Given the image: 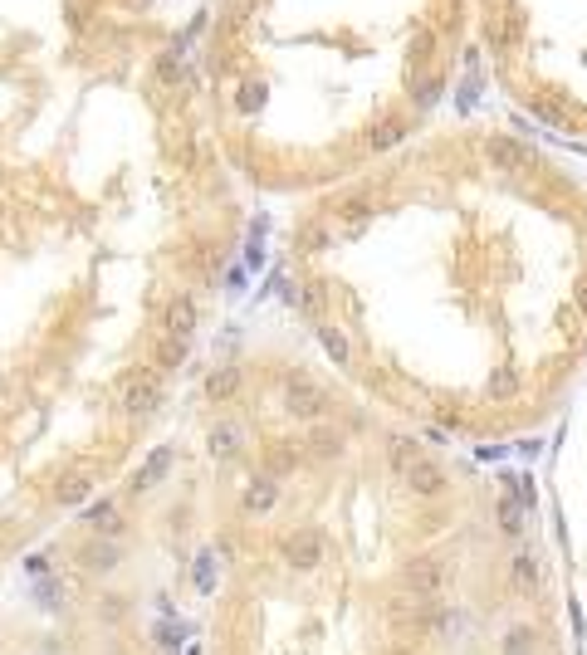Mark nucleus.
Here are the masks:
<instances>
[{"label":"nucleus","mask_w":587,"mask_h":655,"mask_svg":"<svg viewBox=\"0 0 587 655\" xmlns=\"http://www.w3.org/2000/svg\"><path fill=\"white\" fill-rule=\"evenodd\" d=\"M162 328H166V337H186L196 333V303H191L186 294H176L172 303H166V313H162Z\"/></svg>","instance_id":"9d476101"},{"label":"nucleus","mask_w":587,"mask_h":655,"mask_svg":"<svg viewBox=\"0 0 587 655\" xmlns=\"http://www.w3.org/2000/svg\"><path fill=\"white\" fill-rule=\"evenodd\" d=\"M241 382H245V372L235 367V362H225V367H215L211 377H206V396L215 406H225V402H235V392H241Z\"/></svg>","instance_id":"9b49d317"},{"label":"nucleus","mask_w":587,"mask_h":655,"mask_svg":"<svg viewBox=\"0 0 587 655\" xmlns=\"http://www.w3.org/2000/svg\"><path fill=\"white\" fill-rule=\"evenodd\" d=\"M274 504H279V479H274V475H255V479L245 484L241 514H270Z\"/></svg>","instance_id":"1a4fd4ad"},{"label":"nucleus","mask_w":587,"mask_h":655,"mask_svg":"<svg viewBox=\"0 0 587 655\" xmlns=\"http://www.w3.org/2000/svg\"><path fill=\"white\" fill-rule=\"evenodd\" d=\"M172 465H176V445H157V451H152V455L133 470V479H128V494H152L166 475H172Z\"/></svg>","instance_id":"423d86ee"},{"label":"nucleus","mask_w":587,"mask_h":655,"mask_svg":"<svg viewBox=\"0 0 587 655\" xmlns=\"http://www.w3.org/2000/svg\"><path fill=\"white\" fill-rule=\"evenodd\" d=\"M176 646H182V626H157V650L172 655Z\"/></svg>","instance_id":"bb28decb"},{"label":"nucleus","mask_w":587,"mask_h":655,"mask_svg":"<svg viewBox=\"0 0 587 655\" xmlns=\"http://www.w3.org/2000/svg\"><path fill=\"white\" fill-rule=\"evenodd\" d=\"M74 563H79V573H89V577H113L118 567H123V538H89L74 553Z\"/></svg>","instance_id":"7ed1b4c3"},{"label":"nucleus","mask_w":587,"mask_h":655,"mask_svg":"<svg viewBox=\"0 0 587 655\" xmlns=\"http://www.w3.org/2000/svg\"><path fill=\"white\" fill-rule=\"evenodd\" d=\"M182 357H186V343H182V337H166V343L157 347V367H162V372H176V367H182Z\"/></svg>","instance_id":"4be33fe9"},{"label":"nucleus","mask_w":587,"mask_h":655,"mask_svg":"<svg viewBox=\"0 0 587 655\" xmlns=\"http://www.w3.org/2000/svg\"><path fill=\"white\" fill-rule=\"evenodd\" d=\"M485 157L499 166V172H524V166H529V152H524L514 138H489V142H485Z\"/></svg>","instance_id":"f8f14e48"},{"label":"nucleus","mask_w":587,"mask_h":655,"mask_svg":"<svg viewBox=\"0 0 587 655\" xmlns=\"http://www.w3.org/2000/svg\"><path fill=\"white\" fill-rule=\"evenodd\" d=\"M206 451H211V460H235L245 451V426L241 421H215L206 431Z\"/></svg>","instance_id":"0eeeda50"},{"label":"nucleus","mask_w":587,"mask_h":655,"mask_svg":"<svg viewBox=\"0 0 587 655\" xmlns=\"http://www.w3.org/2000/svg\"><path fill=\"white\" fill-rule=\"evenodd\" d=\"M573 299H578V309H582V313H587V274H582V279H578V294H573Z\"/></svg>","instance_id":"72a5a7b5"},{"label":"nucleus","mask_w":587,"mask_h":655,"mask_svg":"<svg viewBox=\"0 0 587 655\" xmlns=\"http://www.w3.org/2000/svg\"><path fill=\"white\" fill-rule=\"evenodd\" d=\"M123 616V597H103V622H118Z\"/></svg>","instance_id":"7c9ffc66"},{"label":"nucleus","mask_w":587,"mask_h":655,"mask_svg":"<svg viewBox=\"0 0 587 655\" xmlns=\"http://www.w3.org/2000/svg\"><path fill=\"white\" fill-rule=\"evenodd\" d=\"M450 577H455V567L436 553H421L402 567V587L412 592V597H440V592L450 587Z\"/></svg>","instance_id":"f257e3e1"},{"label":"nucleus","mask_w":587,"mask_h":655,"mask_svg":"<svg viewBox=\"0 0 587 655\" xmlns=\"http://www.w3.org/2000/svg\"><path fill=\"white\" fill-rule=\"evenodd\" d=\"M514 392H519V372H514V367H495V372H489V396H495V402H509Z\"/></svg>","instance_id":"a211bd4d"},{"label":"nucleus","mask_w":587,"mask_h":655,"mask_svg":"<svg viewBox=\"0 0 587 655\" xmlns=\"http://www.w3.org/2000/svg\"><path fill=\"white\" fill-rule=\"evenodd\" d=\"M538 650V631L534 626H514L505 636V655H534Z\"/></svg>","instance_id":"6ab92c4d"},{"label":"nucleus","mask_w":587,"mask_h":655,"mask_svg":"<svg viewBox=\"0 0 587 655\" xmlns=\"http://www.w3.org/2000/svg\"><path fill=\"white\" fill-rule=\"evenodd\" d=\"M499 528H505L509 538H519V533H524V504L509 499V494H499Z\"/></svg>","instance_id":"f3484780"},{"label":"nucleus","mask_w":587,"mask_h":655,"mask_svg":"<svg viewBox=\"0 0 587 655\" xmlns=\"http://www.w3.org/2000/svg\"><path fill=\"white\" fill-rule=\"evenodd\" d=\"M323 347L333 353V362H338V367H343L347 357H353V353H347V337L338 333V328H323Z\"/></svg>","instance_id":"393cba45"},{"label":"nucleus","mask_w":587,"mask_h":655,"mask_svg":"<svg viewBox=\"0 0 587 655\" xmlns=\"http://www.w3.org/2000/svg\"><path fill=\"white\" fill-rule=\"evenodd\" d=\"M509 484H514L509 499H519L524 508H534V484H529V479H509Z\"/></svg>","instance_id":"cd10ccee"},{"label":"nucleus","mask_w":587,"mask_h":655,"mask_svg":"<svg viewBox=\"0 0 587 655\" xmlns=\"http://www.w3.org/2000/svg\"><path fill=\"white\" fill-rule=\"evenodd\" d=\"M284 411H289L294 421H323L328 416V392L308 377V372H289V382H284Z\"/></svg>","instance_id":"f03ea898"},{"label":"nucleus","mask_w":587,"mask_h":655,"mask_svg":"<svg viewBox=\"0 0 587 655\" xmlns=\"http://www.w3.org/2000/svg\"><path fill=\"white\" fill-rule=\"evenodd\" d=\"M196 563H201V567H196V582H201V592H211V553H201Z\"/></svg>","instance_id":"c85d7f7f"},{"label":"nucleus","mask_w":587,"mask_h":655,"mask_svg":"<svg viewBox=\"0 0 587 655\" xmlns=\"http://www.w3.org/2000/svg\"><path fill=\"white\" fill-rule=\"evenodd\" d=\"M157 406H162V386L152 382V377H137V382L123 392V406H118V411H123V416H152Z\"/></svg>","instance_id":"6e6552de"},{"label":"nucleus","mask_w":587,"mask_h":655,"mask_svg":"<svg viewBox=\"0 0 587 655\" xmlns=\"http://www.w3.org/2000/svg\"><path fill=\"white\" fill-rule=\"evenodd\" d=\"M93 494V479L89 475H64L54 484V504H64V508H74V504H83Z\"/></svg>","instance_id":"4468645a"},{"label":"nucleus","mask_w":587,"mask_h":655,"mask_svg":"<svg viewBox=\"0 0 587 655\" xmlns=\"http://www.w3.org/2000/svg\"><path fill=\"white\" fill-rule=\"evenodd\" d=\"M402 479H406V489L416 494V499H440V494L450 489V479H446V470L436 465L431 455H416L412 465L402 470Z\"/></svg>","instance_id":"39448f33"},{"label":"nucleus","mask_w":587,"mask_h":655,"mask_svg":"<svg viewBox=\"0 0 587 655\" xmlns=\"http://www.w3.org/2000/svg\"><path fill=\"white\" fill-rule=\"evenodd\" d=\"M367 138H373V147H392V142H402V118L397 113L377 118V128L367 132Z\"/></svg>","instance_id":"412c9836"},{"label":"nucleus","mask_w":587,"mask_h":655,"mask_svg":"<svg viewBox=\"0 0 587 655\" xmlns=\"http://www.w3.org/2000/svg\"><path fill=\"white\" fill-rule=\"evenodd\" d=\"M323 557H328V548H323L318 528H298L284 538V563H289L294 573H314V567H323Z\"/></svg>","instance_id":"20e7f679"},{"label":"nucleus","mask_w":587,"mask_h":655,"mask_svg":"<svg viewBox=\"0 0 587 655\" xmlns=\"http://www.w3.org/2000/svg\"><path fill=\"white\" fill-rule=\"evenodd\" d=\"M157 79L162 83H182L186 79V54H176V50L157 54Z\"/></svg>","instance_id":"aec40b11"},{"label":"nucleus","mask_w":587,"mask_h":655,"mask_svg":"<svg viewBox=\"0 0 587 655\" xmlns=\"http://www.w3.org/2000/svg\"><path fill=\"white\" fill-rule=\"evenodd\" d=\"M440 89H446V79L440 74H416L412 79V99H416V108H431L440 99Z\"/></svg>","instance_id":"2eb2a0df"},{"label":"nucleus","mask_w":587,"mask_h":655,"mask_svg":"<svg viewBox=\"0 0 587 655\" xmlns=\"http://www.w3.org/2000/svg\"><path fill=\"white\" fill-rule=\"evenodd\" d=\"M431 44H436V34H431L426 25H416V34H412V54H416V69H426V59H431Z\"/></svg>","instance_id":"b1692460"},{"label":"nucleus","mask_w":587,"mask_h":655,"mask_svg":"<svg viewBox=\"0 0 587 655\" xmlns=\"http://www.w3.org/2000/svg\"><path fill=\"white\" fill-rule=\"evenodd\" d=\"M509 582H514V592H538V582H544L538 557L534 553H514L509 557Z\"/></svg>","instance_id":"ddd939ff"},{"label":"nucleus","mask_w":587,"mask_h":655,"mask_svg":"<svg viewBox=\"0 0 587 655\" xmlns=\"http://www.w3.org/2000/svg\"><path fill=\"white\" fill-rule=\"evenodd\" d=\"M338 211H343V221H347V225H363L367 215H373V205H367L363 196H353V201H343Z\"/></svg>","instance_id":"a878e982"},{"label":"nucleus","mask_w":587,"mask_h":655,"mask_svg":"<svg viewBox=\"0 0 587 655\" xmlns=\"http://www.w3.org/2000/svg\"><path fill=\"white\" fill-rule=\"evenodd\" d=\"M298 465V451H274V470H289Z\"/></svg>","instance_id":"473e14b6"},{"label":"nucleus","mask_w":587,"mask_h":655,"mask_svg":"<svg viewBox=\"0 0 587 655\" xmlns=\"http://www.w3.org/2000/svg\"><path fill=\"white\" fill-rule=\"evenodd\" d=\"M260 103H265V89H241V108H245V113H250V108H260Z\"/></svg>","instance_id":"c756f323"},{"label":"nucleus","mask_w":587,"mask_h":655,"mask_svg":"<svg viewBox=\"0 0 587 655\" xmlns=\"http://www.w3.org/2000/svg\"><path fill=\"white\" fill-rule=\"evenodd\" d=\"M323 240H328V235H323L318 225H314V230H304V250H323Z\"/></svg>","instance_id":"2f4dec72"},{"label":"nucleus","mask_w":587,"mask_h":655,"mask_svg":"<svg viewBox=\"0 0 587 655\" xmlns=\"http://www.w3.org/2000/svg\"><path fill=\"white\" fill-rule=\"evenodd\" d=\"M338 451H343V435H338V431L318 426L314 435H308V455H318V460H333Z\"/></svg>","instance_id":"dca6fc26"},{"label":"nucleus","mask_w":587,"mask_h":655,"mask_svg":"<svg viewBox=\"0 0 587 655\" xmlns=\"http://www.w3.org/2000/svg\"><path fill=\"white\" fill-rule=\"evenodd\" d=\"M416 455H421V445H416V441H406V435H397V441H392V465H397V475H402L406 465H412Z\"/></svg>","instance_id":"5701e85b"}]
</instances>
